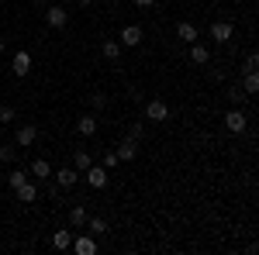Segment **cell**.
Instances as JSON below:
<instances>
[{"label":"cell","instance_id":"1","mask_svg":"<svg viewBox=\"0 0 259 255\" xmlns=\"http://www.w3.org/2000/svg\"><path fill=\"white\" fill-rule=\"evenodd\" d=\"M52 179H56L59 190H73V186L80 183V173H76L73 166H66V169H52Z\"/></svg>","mask_w":259,"mask_h":255},{"label":"cell","instance_id":"2","mask_svg":"<svg viewBox=\"0 0 259 255\" xmlns=\"http://www.w3.org/2000/svg\"><path fill=\"white\" fill-rule=\"evenodd\" d=\"M225 128H228L232 135H242V131L249 128V121H245V114H242L239 107H232V111L225 114Z\"/></svg>","mask_w":259,"mask_h":255},{"label":"cell","instance_id":"3","mask_svg":"<svg viewBox=\"0 0 259 255\" xmlns=\"http://www.w3.org/2000/svg\"><path fill=\"white\" fill-rule=\"evenodd\" d=\"M66 21H69V11L59 7V4H52V7L45 11V24H49V28H66Z\"/></svg>","mask_w":259,"mask_h":255},{"label":"cell","instance_id":"4","mask_svg":"<svg viewBox=\"0 0 259 255\" xmlns=\"http://www.w3.org/2000/svg\"><path fill=\"white\" fill-rule=\"evenodd\" d=\"M76 255H94L97 252V241H94V235H73V245H69Z\"/></svg>","mask_w":259,"mask_h":255},{"label":"cell","instance_id":"5","mask_svg":"<svg viewBox=\"0 0 259 255\" xmlns=\"http://www.w3.org/2000/svg\"><path fill=\"white\" fill-rule=\"evenodd\" d=\"M11 73H14V76H28V73H31V56H28L24 48H18V52H14V62H11Z\"/></svg>","mask_w":259,"mask_h":255},{"label":"cell","instance_id":"6","mask_svg":"<svg viewBox=\"0 0 259 255\" xmlns=\"http://www.w3.org/2000/svg\"><path fill=\"white\" fill-rule=\"evenodd\" d=\"M83 179H87L94 190H104V186H107V169H104V166H90V169L83 173Z\"/></svg>","mask_w":259,"mask_h":255},{"label":"cell","instance_id":"7","mask_svg":"<svg viewBox=\"0 0 259 255\" xmlns=\"http://www.w3.org/2000/svg\"><path fill=\"white\" fill-rule=\"evenodd\" d=\"M121 45H124V48H139V45H142V28H139V24H124V31H121Z\"/></svg>","mask_w":259,"mask_h":255},{"label":"cell","instance_id":"8","mask_svg":"<svg viewBox=\"0 0 259 255\" xmlns=\"http://www.w3.org/2000/svg\"><path fill=\"white\" fill-rule=\"evenodd\" d=\"M232 35H235V28H232L228 21H214V24H211V38L218 41V45H225Z\"/></svg>","mask_w":259,"mask_h":255},{"label":"cell","instance_id":"9","mask_svg":"<svg viewBox=\"0 0 259 255\" xmlns=\"http://www.w3.org/2000/svg\"><path fill=\"white\" fill-rule=\"evenodd\" d=\"M145 118L149 121H166L169 118V107H166L162 100H149V104H145Z\"/></svg>","mask_w":259,"mask_h":255},{"label":"cell","instance_id":"10","mask_svg":"<svg viewBox=\"0 0 259 255\" xmlns=\"http://www.w3.org/2000/svg\"><path fill=\"white\" fill-rule=\"evenodd\" d=\"M14 193H18L21 203H35V196H38V183H31V176H28L18 190H14Z\"/></svg>","mask_w":259,"mask_h":255},{"label":"cell","instance_id":"11","mask_svg":"<svg viewBox=\"0 0 259 255\" xmlns=\"http://www.w3.org/2000/svg\"><path fill=\"white\" fill-rule=\"evenodd\" d=\"M35 138H38V128H35V124H21V128H18V138H14V145L28 148V145H31Z\"/></svg>","mask_w":259,"mask_h":255},{"label":"cell","instance_id":"12","mask_svg":"<svg viewBox=\"0 0 259 255\" xmlns=\"http://www.w3.org/2000/svg\"><path fill=\"white\" fill-rule=\"evenodd\" d=\"M28 173H31V176L38 179V183H49V179H52V166H49V162H45V159H35V162H31V169H28Z\"/></svg>","mask_w":259,"mask_h":255},{"label":"cell","instance_id":"13","mask_svg":"<svg viewBox=\"0 0 259 255\" xmlns=\"http://www.w3.org/2000/svg\"><path fill=\"white\" fill-rule=\"evenodd\" d=\"M135 156H139V141H135V138H124V141L118 145V159L121 162H132Z\"/></svg>","mask_w":259,"mask_h":255},{"label":"cell","instance_id":"14","mask_svg":"<svg viewBox=\"0 0 259 255\" xmlns=\"http://www.w3.org/2000/svg\"><path fill=\"white\" fill-rule=\"evenodd\" d=\"M90 166H94V159H90V152H83V148H76V152H73V169H76V173H87V169H90Z\"/></svg>","mask_w":259,"mask_h":255},{"label":"cell","instance_id":"15","mask_svg":"<svg viewBox=\"0 0 259 255\" xmlns=\"http://www.w3.org/2000/svg\"><path fill=\"white\" fill-rule=\"evenodd\" d=\"M177 35L187 41V45H190V41H197V24H194V21H180V24H177Z\"/></svg>","mask_w":259,"mask_h":255},{"label":"cell","instance_id":"16","mask_svg":"<svg viewBox=\"0 0 259 255\" xmlns=\"http://www.w3.org/2000/svg\"><path fill=\"white\" fill-rule=\"evenodd\" d=\"M76 131H80L83 138H90L94 131H97V118H94V114H83V118L76 121Z\"/></svg>","mask_w":259,"mask_h":255},{"label":"cell","instance_id":"17","mask_svg":"<svg viewBox=\"0 0 259 255\" xmlns=\"http://www.w3.org/2000/svg\"><path fill=\"white\" fill-rule=\"evenodd\" d=\"M73 235H76V231H56V235H52V248H59V252H69V245H73Z\"/></svg>","mask_w":259,"mask_h":255},{"label":"cell","instance_id":"18","mask_svg":"<svg viewBox=\"0 0 259 255\" xmlns=\"http://www.w3.org/2000/svg\"><path fill=\"white\" fill-rule=\"evenodd\" d=\"M87 207H83V203H73V211H69V224H73V228H83V224H87Z\"/></svg>","mask_w":259,"mask_h":255},{"label":"cell","instance_id":"19","mask_svg":"<svg viewBox=\"0 0 259 255\" xmlns=\"http://www.w3.org/2000/svg\"><path fill=\"white\" fill-rule=\"evenodd\" d=\"M100 56L114 62V59L121 56V41H111V38H107V41H100Z\"/></svg>","mask_w":259,"mask_h":255},{"label":"cell","instance_id":"20","mask_svg":"<svg viewBox=\"0 0 259 255\" xmlns=\"http://www.w3.org/2000/svg\"><path fill=\"white\" fill-rule=\"evenodd\" d=\"M207 59H211V52H207L204 45H197V41H190V62H197V66H204Z\"/></svg>","mask_w":259,"mask_h":255},{"label":"cell","instance_id":"21","mask_svg":"<svg viewBox=\"0 0 259 255\" xmlns=\"http://www.w3.org/2000/svg\"><path fill=\"white\" fill-rule=\"evenodd\" d=\"M83 228L97 238V235H104V231H107V221H100V217H87V224H83Z\"/></svg>","mask_w":259,"mask_h":255},{"label":"cell","instance_id":"22","mask_svg":"<svg viewBox=\"0 0 259 255\" xmlns=\"http://www.w3.org/2000/svg\"><path fill=\"white\" fill-rule=\"evenodd\" d=\"M242 90H245V97H252L259 90V76L256 73H245V83H242Z\"/></svg>","mask_w":259,"mask_h":255},{"label":"cell","instance_id":"23","mask_svg":"<svg viewBox=\"0 0 259 255\" xmlns=\"http://www.w3.org/2000/svg\"><path fill=\"white\" fill-rule=\"evenodd\" d=\"M28 176H31V173H24V169H14V173L7 176V186H11V190H18V186H21V183H24Z\"/></svg>","mask_w":259,"mask_h":255},{"label":"cell","instance_id":"24","mask_svg":"<svg viewBox=\"0 0 259 255\" xmlns=\"http://www.w3.org/2000/svg\"><path fill=\"white\" fill-rule=\"evenodd\" d=\"M18 145H0V159H4V162H14V159H18Z\"/></svg>","mask_w":259,"mask_h":255},{"label":"cell","instance_id":"25","mask_svg":"<svg viewBox=\"0 0 259 255\" xmlns=\"http://www.w3.org/2000/svg\"><path fill=\"white\" fill-rule=\"evenodd\" d=\"M228 100H232V104H242V100H245V90H242V86H232V90H228Z\"/></svg>","mask_w":259,"mask_h":255},{"label":"cell","instance_id":"26","mask_svg":"<svg viewBox=\"0 0 259 255\" xmlns=\"http://www.w3.org/2000/svg\"><path fill=\"white\" fill-rule=\"evenodd\" d=\"M90 107H94V111H104V107H107V97H104V93H94V97H90Z\"/></svg>","mask_w":259,"mask_h":255},{"label":"cell","instance_id":"27","mask_svg":"<svg viewBox=\"0 0 259 255\" xmlns=\"http://www.w3.org/2000/svg\"><path fill=\"white\" fill-rule=\"evenodd\" d=\"M0 121H4V124H11V121H14V107H7V104H4V107H0Z\"/></svg>","mask_w":259,"mask_h":255},{"label":"cell","instance_id":"28","mask_svg":"<svg viewBox=\"0 0 259 255\" xmlns=\"http://www.w3.org/2000/svg\"><path fill=\"white\" fill-rule=\"evenodd\" d=\"M118 162H121V159H118V152H107V156H104V169H114Z\"/></svg>","mask_w":259,"mask_h":255},{"label":"cell","instance_id":"29","mask_svg":"<svg viewBox=\"0 0 259 255\" xmlns=\"http://www.w3.org/2000/svg\"><path fill=\"white\" fill-rule=\"evenodd\" d=\"M256 66H259V59H256V52H252V56L245 59V66H242V69H245V73H256Z\"/></svg>","mask_w":259,"mask_h":255},{"label":"cell","instance_id":"30","mask_svg":"<svg viewBox=\"0 0 259 255\" xmlns=\"http://www.w3.org/2000/svg\"><path fill=\"white\" fill-rule=\"evenodd\" d=\"M142 135H145V128H142V124H132V135H128V138H135V141H142Z\"/></svg>","mask_w":259,"mask_h":255},{"label":"cell","instance_id":"31","mask_svg":"<svg viewBox=\"0 0 259 255\" xmlns=\"http://www.w3.org/2000/svg\"><path fill=\"white\" fill-rule=\"evenodd\" d=\"M135 4H139V7H152L156 0H135Z\"/></svg>","mask_w":259,"mask_h":255},{"label":"cell","instance_id":"32","mask_svg":"<svg viewBox=\"0 0 259 255\" xmlns=\"http://www.w3.org/2000/svg\"><path fill=\"white\" fill-rule=\"evenodd\" d=\"M4 48H7V41H4V38H0V52H4Z\"/></svg>","mask_w":259,"mask_h":255},{"label":"cell","instance_id":"33","mask_svg":"<svg viewBox=\"0 0 259 255\" xmlns=\"http://www.w3.org/2000/svg\"><path fill=\"white\" fill-rule=\"evenodd\" d=\"M76 4H80V7H87V4H90V0H76Z\"/></svg>","mask_w":259,"mask_h":255},{"label":"cell","instance_id":"34","mask_svg":"<svg viewBox=\"0 0 259 255\" xmlns=\"http://www.w3.org/2000/svg\"><path fill=\"white\" fill-rule=\"evenodd\" d=\"M35 4H49V0H35Z\"/></svg>","mask_w":259,"mask_h":255}]
</instances>
